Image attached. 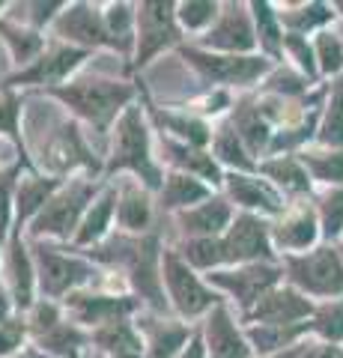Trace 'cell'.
<instances>
[{
	"instance_id": "cell-1",
	"label": "cell",
	"mask_w": 343,
	"mask_h": 358,
	"mask_svg": "<svg viewBox=\"0 0 343 358\" xmlns=\"http://www.w3.org/2000/svg\"><path fill=\"white\" fill-rule=\"evenodd\" d=\"M161 245L156 236H114L102 248H93V257L102 263L119 266L135 293L147 301L152 310H164L168 299H164V281H161Z\"/></svg>"
},
{
	"instance_id": "cell-2",
	"label": "cell",
	"mask_w": 343,
	"mask_h": 358,
	"mask_svg": "<svg viewBox=\"0 0 343 358\" xmlns=\"http://www.w3.org/2000/svg\"><path fill=\"white\" fill-rule=\"evenodd\" d=\"M48 96L60 99L66 108H72L90 126L105 131L110 122L123 117V110L135 96V87L126 81H110V78H75L69 84L48 87Z\"/></svg>"
},
{
	"instance_id": "cell-3",
	"label": "cell",
	"mask_w": 343,
	"mask_h": 358,
	"mask_svg": "<svg viewBox=\"0 0 343 358\" xmlns=\"http://www.w3.org/2000/svg\"><path fill=\"white\" fill-rule=\"evenodd\" d=\"M114 171H131L135 176L143 179L147 188L161 185V173L156 162H152V150H149L147 117H143V110L138 105H129L123 110V117L114 122V131H110L108 173H114Z\"/></svg>"
},
{
	"instance_id": "cell-4",
	"label": "cell",
	"mask_w": 343,
	"mask_h": 358,
	"mask_svg": "<svg viewBox=\"0 0 343 358\" xmlns=\"http://www.w3.org/2000/svg\"><path fill=\"white\" fill-rule=\"evenodd\" d=\"M30 147H33L36 162L42 164V171H48L57 179L75 171L78 164L93 167V171L98 167L93 152L87 150L78 126L60 114H45V134L42 138H30Z\"/></svg>"
},
{
	"instance_id": "cell-5",
	"label": "cell",
	"mask_w": 343,
	"mask_h": 358,
	"mask_svg": "<svg viewBox=\"0 0 343 358\" xmlns=\"http://www.w3.org/2000/svg\"><path fill=\"white\" fill-rule=\"evenodd\" d=\"M93 194H96V185L90 179H75V182L63 185L45 203V209L33 218L30 233L36 239H42V236L66 239V236H72V233H78L81 221L87 215V203H93Z\"/></svg>"
},
{
	"instance_id": "cell-6",
	"label": "cell",
	"mask_w": 343,
	"mask_h": 358,
	"mask_svg": "<svg viewBox=\"0 0 343 358\" xmlns=\"http://www.w3.org/2000/svg\"><path fill=\"white\" fill-rule=\"evenodd\" d=\"M161 281H164V287H168L170 305L176 308V313H180L182 320H194V317H200V313L212 310L215 305H221L218 296L180 257V251H164L161 254Z\"/></svg>"
},
{
	"instance_id": "cell-7",
	"label": "cell",
	"mask_w": 343,
	"mask_h": 358,
	"mask_svg": "<svg viewBox=\"0 0 343 358\" xmlns=\"http://www.w3.org/2000/svg\"><path fill=\"white\" fill-rule=\"evenodd\" d=\"M33 263H36V281L48 299L78 293V287L96 275L93 266L84 263L81 257L60 254L57 248H51V245L39 239L33 242Z\"/></svg>"
},
{
	"instance_id": "cell-8",
	"label": "cell",
	"mask_w": 343,
	"mask_h": 358,
	"mask_svg": "<svg viewBox=\"0 0 343 358\" xmlns=\"http://www.w3.org/2000/svg\"><path fill=\"white\" fill-rule=\"evenodd\" d=\"M138 51L135 66H147L156 54L180 42V18L173 3H140L138 6Z\"/></svg>"
},
{
	"instance_id": "cell-9",
	"label": "cell",
	"mask_w": 343,
	"mask_h": 358,
	"mask_svg": "<svg viewBox=\"0 0 343 358\" xmlns=\"http://www.w3.org/2000/svg\"><path fill=\"white\" fill-rule=\"evenodd\" d=\"M290 278L295 287L314 296H337L343 293V263L331 248H319L307 257H290L286 260Z\"/></svg>"
},
{
	"instance_id": "cell-10",
	"label": "cell",
	"mask_w": 343,
	"mask_h": 358,
	"mask_svg": "<svg viewBox=\"0 0 343 358\" xmlns=\"http://www.w3.org/2000/svg\"><path fill=\"white\" fill-rule=\"evenodd\" d=\"M180 54L212 84H251L269 69L263 57H236V54L224 57V54H209L200 48H180Z\"/></svg>"
},
{
	"instance_id": "cell-11",
	"label": "cell",
	"mask_w": 343,
	"mask_h": 358,
	"mask_svg": "<svg viewBox=\"0 0 343 358\" xmlns=\"http://www.w3.org/2000/svg\"><path fill=\"white\" fill-rule=\"evenodd\" d=\"M54 33L66 42L84 45V48H98V45L117 48V42H114V36H110V30L105 24V15L90 3L66 6L57 15V21H54Z\"/></svg>"
},
{
	"instance_id": "cell-12",
	"label": "cell",
	"mask_w": 343,
	"mask_h": 358,
	"mask_svg": "<svg viewBox=\"0 0 343 358\" xmlns=\"http://www.w3.org/2000/svg\"><path fill=\"white\" fill-rule=\"evenodd\" d=\"M135 308H138V301L129 299V296H105V293L66 296V310L72 313V320L81 322V326H93V329H102L108 322L126 320Z\"/></svg>"
},
{
	"instance_id": "cell-13",
	"label": "cell",
	"mask_w": 343,
	"mask_h": 358,
	"mask_svg": "<svg viewBox=\"0 0 343 358\" xmlns=\"http://www.w3.org/2000/svg\"><path fill=\"white\" fill-rule=\"evenodd\" d=\"M224 263H248L257 257H269V233L265 224L254 215H239L224 236H218Z\"/></svg>"
},
{
	"instance_id": "cell-14",
	"label": "cell",
	"mask_w": 343,
	"mask_h": 358,
	"mask_svg": "<svg viewBox=\"0 0 343 358\" xmlns=\"http://www.w3.org/2000/svg\"><path fill=\"white\" fill-rule=\"evenodd\" d=\"M84 60H87V51L69 48V45H54V48H48L45 54H39V57L33 60L30 69L9 78V87H15V84H51V87H60L63 78L69 75L72 69H78Z\"/></svg>"
},
{
	"instance_id": "cell-15",
	"label": "cell",
	"mask_w": 343,
	"mask_h": 358,
	"mask_svg": "<svg viewBox=\"0 0 343 358\" xmlns=\"http://www.w3.org/2000/svg\"><path fill=\"white\" fill-rule=\"evenodd\" d=\"M203 338H206L209 358H251V343L245 341V334L236 329V322L224 305H215L209 310Z\"/></svg>"
},
{
	"instance_id": "cell-16",
	"label": "cell",
	"mask_w": 343,
	"mask_h": 358,
	"mask_svg": "<svg viewBox=\"0 0 343 358\" xmlns=\"http://www.w3.org/2000/svg\"><path fill=\"white\" fill-rule=\"evenodd\" d=\"M278 281V268L275 266H245L236 268V272H212L209 275V284H218L221 289H230L242 308L257 305V301L269 293V287Z\"/></svg>"
},
{
	"instance_id": "cell-17",
	"label": "cell",
	"mask_w": 343,
	"mask_h": 358,
	"mask_svg": "<svg viewBox=\"0 0 343 358\" xmlns=\"http://www.w3.org/2000/svg\"><path fill=\"white\" fill-rule=\"evenodd\" d=\"M227 13H221L218 24L209 27V33L203 36V42L209 48H218V51H251L257 39H254V30H251V21L245 15V6L239 3H227L224 6Z\"/></svg>"
},
{
	"instance_id": "cell-18",
	"label": "cell",
	"mask_w": 343,
	"mask_h": 358,
	"mask_svg": "<svg viewBox=\"0 0 343 358\" xmlns=\"http://www.w3.org/2000/svg\"><path fill=\"white\" fill-rule=\"evenodd\" d=\"M230 218H233V212H230L224 200L209 197L203 203H197L194 209L180 212V227L191 239H215L224 230H230Z\"/></svg>"
},
{
	"instance_id": "cell-19",
	"label": "cell",
	"mask_w": 343,
	"mask_h": 358,
	"mask_svg": "<svg viewBox=\"0 0 343 358\" xmlns=\"http://www.w3.org/2000/svg\"><path fill=\"white\" fill-rule=\"evenodd\" d=\"M311 310H314L311 301L302 299L295 289H272V293H265L257 301L254 320L260 326H290V322L307 317Z\"/></svg>"
},
{
	"instance_id": "cell-20",
	"label": "cell",
	"mask_w": 343,
	"mask_h": 358,
	"mask_svg": "<svg viewBox=\"0 0 343 358\" xmlns=\"http://www.w3.org/2000/svg\"><path fill=\"white\" fill-rule=\"evenodd\" d=\"M6 275L13 287V301L18 308H33V287H36V263L30 260L27 248L21 245V227H15V236L9 242L6 254Z\"/></svg>"
},
{
	"instance_id": "cell-21",
	"label": "cell",
	"mask_w": 343,
	"mask_h": 358,
	"mask_svg": "<svg viewBox=\"0 0 343 358\" xmlns=\"http://www.w3.org/2000/svg\"><path fill=\"white\" fill-rule=\"evenodd\" d=\"M138 331H143L147 358H173L188 341V326L173 320H140Z\"/></svg>"
},
{
	"instance_id": "cell-22",
	"label": "cell",
	"mask_w": 343,
	"mask_h": 358,
	"mask_svg": "<svg viewBox=\"0 0 343 358\" xmlns=\"http://www.w3.org/2000/svg\"><path fill=\"white\" fill-rule=\"evenodd\" d=\"M63 179L57 176H27V179H18V188H15V218H18V227H24V221L36 218L45 203L60 192Z\"/></svg>"
},
{
	"instance_id": "cell-23",
	"label": "cell",
	"mask_w": 343,
	"mask_h": 358,
	"mask_svg": "<svg viewBox=\"0 0 343 358\" xmlns=\"http://www.w3.org/2000/svg\"><path fill=\"white\" fill-rule=\"evenodd\" d=\"M117 221L126 233H143L152 221V203L147 192H140L138 182H126L119 188L117 200Z\"/></svg>"
},
{
	"instance_id": "cell-24",
	"label": "cell",
	"mask_w": 343,
	"mask_h": 358,
	"mask_svg": "<svg viewBox=\"0 0 343 358\" xmlns=\"http://www.w3.org/2000/svg\"><path fill=\"white\" fill-rule=\"evenodd\" d=\"M209 200V188L191 173L176 171L164 179L161 185V206L164 209H194V203H203Z\"/></svg>"
},
{
	"instance_id": "cell-25",
	"label": "cell",
	"mask_w": 343,
	"mask_h": 358,
	"mask_svg": "<svg viewBox=\"0 0 343 358\" xmlns=\"http://www.w3.org/2000/svg\"><path fill=\"white\" fill-rule=\"evenodd\" d=\"M90 341L98 343V350L114 355H140L143 350V341H140V331L138 326H131L129 320H119V322H108L102 329H93Z\"/></svg>"
},
{
	"instance_id": "cell-26",
	"label": "cell",
	"mask_w": 343,
	"mask_h": 358,
	"mask_svg": "<svg viewBox=\"0 0 343 358\" xmlns=\"http://www.w3.org/2000/svg\"><path fill=\"white\" fill-rule=\"evenodd\" d=\"M227 188L230 197L236 203L248 206V209H263V212H281V200L272 192L269 185H263L260 179L245 176V173H230L227 176Z\"/></svg>"
},
{
	"instance_id": "cell-27",
	"label": "cell",
	"mask_w": 343,
	"mask_h": 358,
	"mask_svg": "<svg viewBox=\"0 0 343 358\" xmlns=\"http://www.w3.org/2000/svg\"><path fill=\"white\" fill-rule=\"evenodd\" d=\"M117 200H119L117 188H105L102 197L87 209L81 227H78V233H75V242L78 245H93V242L102 239L108 233V227H110V218H114V212H117Z\"/></svg>"
},
{
	"instance_id": "cell-28",
	"label": "cell",
	"mask_w": 343,
	"mask_h": 358,
	"mask_svg": "<svg viewBox=\"0 0 343 358\" xmlns=\"http://www.w3.org/2000/svg\"><path fill=\"white\" fill-rule=\"evenodd\" d=\"M152 120L161 122L164 131H170L173 138H180L185 147H191V150H200L206 147L209 141H212V131H209V126L203 120H197V117H188V114H168V110H152Z\"/></svg>"
},
{
	"instance_id": "cell-29",
	"label": "cell",
	"mask_w": 343,
	"mask_h": 358,
	"mask_svg": "<svg viewBox=\"0 0 343 358\" xmlns=\"http://www.w3.org/2000/svg\"><path fill=\"white\" fill-rule=\"evenodd\" d=\"M275 239L281 248H307L316 239V221L307 209H298L293 215H286L278 227H275Z\"/></svg>"
},
{
	"instance_id": "cell-30",
	"label": "cell",
	"mask_w": 343,
	"mask_h": 358,
	"mask_svg": "<svg viewBox=\"0 0 343 358\" xmlns=\"http://www.w3.org/2000/svg\"><path fill=\"white\" fill-rule=\"evenodd\" d=\"M87 341H90V338H87V334L78 329V322H66V320L60 322V326H54L48 334L36 338L39 350L54 352V355H63V358H75Z\"/></svg>"
},
{
	"instance_id": "cell-31",
	"label": "cell",
	"mask_w": 343,
	"mask_h": 358,
	"mask_svg": "<svg viewBox=\"0 0 343 358\" xmlns=\"http://www.w3.org/2000/svg\"><path fill=\"white\" fill-rule=\"evenodd\" d=\"M0 39L9 45L15 63H30L33 54H39L45 48V39L39 36V30H24V27L6 24V21H0Z\"/></svg>"
},
{
	"instance_id": "cell-32",
	"label": "cell",
	"mask_w": 343,
	"mask_h": 358,
	"mask_svg": "<svg viewBox=\"0 0 343 358\" xmlns=\"http://www.w3.org/2000/svg\"><path fill=\"white\" fill-rule=\"evenodd\" d=\"M212 150L215 155L224 164L230 167H239V171H254V162L245 155V150H242V138L236 134L233 126H221L215 131V138H212Z\"/></svg>"
},
{
	"instance_id": "cell-33",
	"label": "cell",
	"mask_w": 343,
	"mask_h": 358,
	"mask_svg": "<svg viewBox=\"0 0 343 358\" xmlns=\"http://www.w3.org/2000/svg\"><path fill=\"white\" fill-rule=\"evenodd\" d=\"M233 129H236L239 138L248 143V150H254V152H257L263 143H265V138H269V129H265V120L260 114V108H251V105L236 110Z\"/></svg>"
},
{
	"instance_id": "cell-34",
	"label": "cell",
	"mask_w": 343,
	"mask_h": 358,
	"mask_svg": "<svg viewBox=\"0 0 343 358\" xmlns=\"http://www.w3.org/2000/svg\"><path fill=\"white\" fill-rule=\"evenodd\" d=\"M260 171L265 176H272L278 185H284L286 192H307V185H311V179H307L305 167L293 162V159H278V162H265Z\"/></svg>"
},
{
	"instance_id": "cell-35",
	"label": "cell",
	"mask_w": 343,
	"mask_h": 358,
	"mask_svg": "<svg viewBox=\"0 0 343 358\" xmlns=\"http://www.w3.org/2000/svg\"><path fill=\"white\" fill-rule=\"evenodd\" d=\"M298 334H302V326H293V329L290 326H260V329H251V341L257 352H272L295 341Z\"/></svg>"
},
{
	"instance_id": "cell-36",
	"label": "cell",
	"mask_w": 343,
	"mask_h": 358,
	"mask_svg": "<svg viewBox=\"0 0 343 358\" xmlns=\"http://www.w3.org/2000/svg\"><path fill=\"white\" fill-rule=\"evenodd\" d=\"M218 3H209V0H191V3H180L176 6V18L185 30H203L218 18Z\"/></svg>"
},
{
	"instance_id": "cell-37",
	"label": "cell",
	"mask_w": 343,
	"mask_h": 358,
	"mask_svg": "<svg viewBox=\"0 0 343 358\" xmlns=\"http://www.w3.org/2000/svg\"><path fill=\"white\" fill-rule=\"evenodd\" d=\"M105 24L110 30V36H114L117 48H123V42L126 45L131 42V27L138 24V13H131L129 3H114V6H108V13H105Z\"/></svg>"
},
{
	"instance_id": "cell-38",
	"label": "cell",
	"mask_w": 343,
	"mask_h": 358,
	"mask_svg": "<svg viewBox=\"0 0 343 358\" xmlns=\"http://www.w3.org/2000/svg\"><path fill=\"white\" fill-rule=\"evenodd\" d=\"M319 141L328 143V147H343V87H337L335 96H331L326 122L319 129Z\"/></svg>"
},
{
	"instance_id": "cell-39",
	"label": "cell",
	"mask_w": 343,
	"mask_h": 358,
	"mask_svg": "<svg viewBox=\"0 0 343 358\" xmlns=\"http://www.w3.org/2000/svg\"><path fill=\"white\" fill-rule=\"evenodd\" d=\"M305 164L323 182H343V152H305Z\"/></svg>"
},
{
	"instance_id": "cell-40",
	"label": "cell",
	"mask_w": 343,
	"mask_h": 358,
	"mask_svg": "<svg viewBox=\"0 0 343 358\" xmlns=\"http://www.w3.org/2000/svg\"><path fill=\"white\" fill-rule=\"evenodd\" d=\"M60 310L54 305L51 299H42L36 305L30 308V320H27V329L33 331V338H42V334H48L54 326H60Z\"/></svg>"
},
{
	"instance_id": "cell-41",
	"label": "cell",
	"mask_w": 343,
	"mask_h": 358,
	"mask_svg": "<svg viewBox=\"0 0 343 358\" xmlns=\"http://www.w3.org/2000/svg\"><path fill=\"white\" fill-rule=\"evenodd\" d=\"M314 329L328 341L343 338V301H337V305H326L323 310H319Z\"/></svg>"
},
{
	"instance_id": "cell-42",
	"label": "cell",
	"mask_w": 343,
	"mask_h": 358,
	"mask_svg": "<svg viewBox=\"0 0 343 358\" xmlns=\"http://www.w3.org/2000/svg\"><path fill=\"white\" fill-rule=\"evenodd\" d=\"M18 126H21V99L6 90L0 96V131L9 134V138H18Z\"/></svg>"
},
{
	"instance_id": "cell-43",
	"label": "cell",
	"mask_w": 343,
	"mask_h": 358,
	"mask_svg": "<svg viewBox=\"0 0 343 358\" xmlns=\"http://www.w3.org/2000/svg\"><path fill=\"white\" fill-rule=\"evenodd\" d=\"M27 322L21 320H6L3 326H0V358H9L21 352V343H24V334H27Z\"/></svg>"
},
{
	"instance_id": "cell-44",
	"label": "cell",
	"mask_w": 343,
	"mask_h": 358,
	"mask_svg": "<svg viewBox=\"0 0 343 358\" xmlns=\"http://www.w3.org/2000/svg\"><path fill=\"white\" fill-rule=\"evenodd\" d=\"M316 57H319V63H323L326 72H337L343 66V45L337 42V36H331V33H319Z\"/></svg>"
},
{
	"instance_id": "cell-45",
	"label": "cell",
	"mask_w": 343,
	"mask_h": 358,
	"mask_svg": "<svg viewBox=\"0 0 343 358\" xmlns=\"http://www.w3.org/2000/svg\"><path fill=\"white\" fill-rule=\"evenodd\" d=\"M323 227L328 236H337L343 227V188L323 200Z\"/></svg>"
},
{
	"instance_id": "cell-46",
	"label": "cell",
	"mask_w": 343,
	"mask_h": 358,
	"mask_svg": "<svg viewBox=\"0 0 343 358\" xmlns=\"http://www.w3.org/2000/svg\"><path fill=\"white\" fill-rule=\"evenodd\" d=\"M15 176H18V167H13V171L0 173V236L6 233V224H9V200H13V188L15 185Z\"/></svg>"
},
{
	"instance_id": "cell-47",
	"label": "cell",
	"mask_w": 343,
	"mask_h": 358,
	"mask_svg": "<svg viewBox=\"0 0 343 358\" xmlns=\"http://www.w3.org/2000/svg\"><path fill=\"white\" fill-rule=\"evenodd\" d=\"M254 13H257V24H260L263 45H265L269 51H278V39H281V33H278V27H275L269 6H265V3H254Z\"/></svg>"
},
{
	"instance_id": "cell-48",
	"label": "cell",
	"mask_w": 343,
	"mask_h": 358,
	"mask_svg": "<svg viewBox=\"0 0 343 358\" xmlns=\"http://www.w3.org/2000/svg\"><path fill=\"white\" fill-rule=\"evenodd\" d=\"M326 18H328V9H326V6H319V3H314V6H305L302 13H290V15H284L286 24L295 27V30L314 27V24H319V21H326Z\"/></svg>"
},
{
	"instance_id": "cell-49",
	"label": "cell",
	"mask_w": 343,
	"mask_h": 358,
	"mask_svg": "<svg viewBox=\"0 0 343 358\" xmlns=\"http://www.w3.org/2000/svg\"><path fill=\"white\" fill-rule=\"evenodd\" d=\"M286 45H290V48H293V54L298 57V63H302V69H305V72H314V63H311V48H307V45H305L302 39H298L295 33H293V36H286Z\"/></svg>"
},
{
	"instance_id": "cell-50",
	"label": "cell",
	"mask_w": 343,
	"mask_h": 358,
	"mask_svg": "<svg viewBox=\"0 0 343 358\" xmlns=\"http://www.w3.org/2000/svg\"><path fill=\"white\" fill-rule=\"evenodd\" d=\"M305 358H343L335 346H314V350H307Z\"/></svg>"
},
{
	"instance_id": "cell-51",
	"label": "cell",
	"mask_w": 343,
	"mask_h": 358,
	"mask_svg": "<svg viewBox=\"0 0 343 358\" xmlns=\"http://www.w3.org/2000/svg\"><path fill=\"white\" fill-rule=\"evenodd\" d=\"M9 299H13V296H9L3 289V284H0V326L9 320V310H13V301H9Z\"/></svg>"
},
{
	"instance_id": "cell-52",
	"label": "cell",
	"mask_w": 343,
	"mask_h": 358,
	"mask_svg": "<svg viewBox=\"0 0 343 358\" xmlns=\"http://www.w3.org/2000/svg\"><path fill=\"white\" fill-rule=\"evenodd\" d=\"M9 358H48V355H42V352H39V346H27V350H21V352L9 355Z\"/></svg>"
},
{
	"instance_id": "cell-53",
	"label": "cell",
	"mask_w": 343,
	"mask_h": 358,
	"mask_svg": "<svg viewBox=\"0 0 343 358\" xmlns=\"http://www.w3.org/2000/svg\"><path fill=\"white\" fill-rule=\"evenodd\" d=\"M275 358H295V352H281V355H275Z\"/></svg>"
},
{
	"instance_id": "cell-54",
	"label": "cell",
	"mask_w": 343,
	"mask_h": 358,
	"mask_svg": "<svg viewBox=\"0 0 343 358\" xmlns=\"http://www.w3.org/2000/svg\"><path fill=\"white\" fill-rule=\"evenodd\" d=\"M114 358H140V355H114Z\"/></svg>"
},
{
	"instance_id": "cell-55",
	"label": "cell",
	"mask_w": 343,
	"mask_h": 358,
	"mask_svg": "<svg viewBox=\"0 0 343 358\" xmlns=\"http://www.w3.org/2000/svg\"><path fill=\"white\" fill-rule=\"evenodd\" d=\"M96 358H98V355H96Z\"/></svg>"
}]
</instances>
